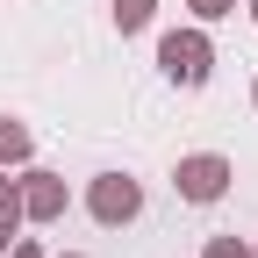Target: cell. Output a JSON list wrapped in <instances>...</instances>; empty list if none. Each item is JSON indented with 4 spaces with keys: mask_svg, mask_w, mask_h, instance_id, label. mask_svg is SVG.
Returning <instances> with one entry per match:
<instances>
[{
    "mask_svg": "<svg viewBox=\"0 0 258 258\" xmlns=\"http://www.w3.org/2000/svg\"><path fill=\"white\" fill-rule=\"evenodd\" d=\"M158 72H165L172 86H208V72H215V43H208V29L201 22H186V29H165L158 36Z\"/></svg>",
    "mask_w": 258,
    "mask_h": 258,
    "instance_id": "obj_1",
    "label": "cell"
},
{
    "mask_svg": "<svg viewBox=\"0 0 258 258\" xmlns=\"http://www.w3.org/2000/svg\"><path fill=\"white\" fill-rule=\"evenodd\" d=\"M230 179H237V165L222 151H186L179 165H172V194L186 208H215L222 194H230Z\"/></svg>",
    "mask_w": 258,
    "mask_h": 258,
    "instance_id": "obj_2",
    "label": "cell"
},
{
    "mask_svg": "<svg viewBox=\"0 0 258 258\" xmlns=\"http://www.w3.org/2000/svg\"><path fill=\"white\" fill-rule=\"evenodd\" d=\"M15 201H22V222H36V230H50V222H64V208H72V186H64V172H43L36 158L8 179Z\"/></svg>",
    "mask_w": 258,
    "mask_h": 258,
    "instance_id": "obj_3",
    "label": "cell"
},
{
    "mask_svg": "<svg viewBox=\"0 0 258 258\" xmlns=\"http://www.w3.org/2000/svg\"><path fill=\"white\" fill-rule=\"evenodd\" d=\"M86 215L101 222V230H129V222L144 215V186L129 172H93L86 179Z\"/></svg>",
    "mask_w": 258,
    "mask_h": 258,
    "instance_id": "obj_4",
    "label": "cell"
},
{
    "mask_svg": "<svg viewBox=\"0 0 258 258\" xmlns=\"http://www.w3.org/2000/svg\"><path fill=\"white\" fill-rule=\"evenodd\" d=\"M29 158H36V137H29V122L0 115V172H22Z\"/></svg>",
    "mask_w": 258,
    "mask_h": 258,
    "instance_id": "obj_5",
    "label": "cell"
},
{
    "mask_svg": "<svg viewBox=\"0 0 258 258\" xmlns=\"http://www.w3.org/2000/svg\"><path fill=\"white\" fill-rule=\"evenodd\" d=\"M151 15H158V0H115V29H122V36H144Z\"/></svg>",
    "mask_w": 258,
    "mask_h": 258,
    "instance_id": "obj_6",
    "label": "cell"
},
{
    "mask_svg": "<svg viewBox=\"0 0 258 258\" xmlns=\"http://www.w3.org/2000/svg\"><path fill=\"white\" fill-rule=\"evenodd\" d=\"M22 230H29V222H22V201H15V186H0V251H8Z\"/></svg>",
    "mask_w": 258,
    "mask_h": 258,
    "instance_id": "obj_7",
    "label": "cell"
},
{
    "mask_svg": "<svg viewBox=\"0 0 258 258\" xmlns=\"http://www.w3.org/2000/svg\"><path fill=\"white\" fill-rule=\"evenodd\" d=\"M186 15L208 29V22H222V15H237V0H186Z\"/></svg>",
    "mask_w": 258,
    "mask_h": 258,
    "instance_id": "obj_8",
    "label": "cell"
},
{
    "mask_svg": "<svg viewBox=\"0 0 258 258\" xmlns=\"http://www.w3.org/2000/svg\"><path fill=\"white\" fill-rule=\"evenodd\" d=\"M201 258H244V244H237V237H208V244H201Z\"/></svg>",
    "mask_w": 258,
    "mask_h": 258,
    "instance_id": "obj_9",
    "label": "cell"
},
{
    "mask_svg": "<svg viewBox=\"0 0 258 258\" xmlns=\"http://www.w3.org/2000/svg\"><path fill=\"white\" fill-rule=\"evenodd\" d=\"M0 258H50V251H43V244H36V237H15V244H8V251H0Z\"/></svg>",
    "mask_w": 258,
    "mask_h": 258,
    "instance_id": "obj_10",
    "label": "cell"
},
{
    "mask_svg": "<svg viewBox=\"0 0 258 258\" xmlns=\"http://www.w3.org/2000/svg\"><path fill=\"white\" fill-rule=\"evenodd\" d=\"M244 8H251V22H258V0H244Z\"/></svg>",
    "mask_w": 258,
    "mask_h": 258,
    "instance_id": "obj_11",
    "label": "cell"
},
{
    "mask_svg": "<svg viewBox=\"0 0 258 258\" xmlns=\"http://www.w3.org/2000/svg\"><path fill=\"white\" fill-rule=\"evenodd\" d=\"M251 108H258V79H251Z\"/></svg>",
    "mask_w": 258,
    "mask_h": 258,
    "instance_id": "obj_12",
    "label": "cell"
},
{
    "mask_svg": "<svg viewBox=\"0 0 258 258\" xmlns=\"http://www.w3.org/2000/svg\"><path fill=\"white\" fill-rule=\"evenodd\" d=\"M57 258H86V251H57Z\"/></svg>",
    "mask_w": 258,
    "mask_h": 258,
    "instance_id": "obj_13",
    "label": "cell"
},
{
    "mask_svg": "<svg viewBox=\"0 0 258 258\" xmlns=\"http://www.w3.org/2000/svg\"><path fill=\"white\" fill-rule=\"evenodd\" d=\"M244 258H258V244H244Z\"/></svg>",
    "mask_w": 258,
    "mask_h": 258,
    "instance_id": "obj_14",
    "label": "cell"
},
{
    "mask_svg": "<svg viewBox=\"0 0 258 258\" xmlns=\"http://www.w3.org/2000/svg\"><path fill=\"white\" fill-rule=\"evenodd\" d=\"M0 186H8V172H0Z\"/></svg>",
    "mask_w": 258,
    "mask_h": 258,
    "instance_id": "obj_15",
    "label": "cell"
}]
</instances>
